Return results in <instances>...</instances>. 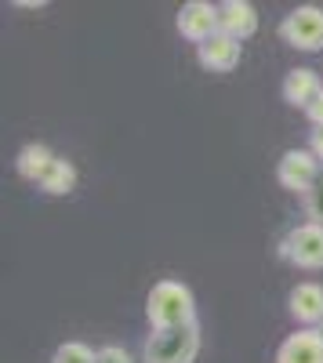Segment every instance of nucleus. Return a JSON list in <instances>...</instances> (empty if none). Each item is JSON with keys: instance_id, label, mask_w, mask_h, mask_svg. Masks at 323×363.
Returning a JSON list of instances; mask_svg holds the SVG:
<instances>
[{"instance_id": "1", "label": "nucleus", "mask_w": 323, "mask_h": 363, "mask_svg": "<svg viewBox=\"0 0 323 363\" xmlns=\"http://www.w3.org/2000/svg\"><path fill=\"white\" fill-rule=\"evenodd\" d=\"M145 313H149L153 330L193 327L196 323V298L182 280H160V284H153L149 298H145Z\"/></svg>"}, {"instance_id": "2", "label": "nucleus", "mask_w": 323, "mask_h": 363, "mask_svg": "<svg viewBox=\"0 0 323 363\" xmlns=\"http://www.w3.org/2000/svg\"><path fill=\"white\" fill-rule=\"evenodd\" d=\"M200 352V323L153 330L142 345V363H193Z\"/></svg>"}, {"instance_id": "3", "label": "nucleus", "mask_w": 323, "mask_h": 363, "mask_svg": "<svg viewBox=\"0 0 323 363\" xmlns=\"http://www.w3.org/2000/svg\"><path fill=\"white\" fill-rule=\"evenodd\" d=\"M280 40L295 51H323V8L319 4H302L287 11L280 22Z\"/></svg>"}, {"instance_id": "4", "label": "nucleus", "mask_w": 323, "mask_h": 363, "mask_svg": "<svg viewBox=\"0 0 323 363\" xmlns=\"http://www.w3.org/2000/svg\"><path fill=\"white\" fill-rule=\"evenodd\" d=\"M280 258L295 269H323V225H295L280 240Z\"/></svg>"}, {"instance_id": "5", "label": "nucleus", "mask_w": 323, "mask_h": 363, "mask_svg": "<svg viewBox=\"0 0 323 363\" xmlns=\"http://www.w3.org/2000/svg\"><path fill=\"white\" fill-rule=\"evenodd\" d=\"M319 160L309 153V149H287V153L280 157L276 164V178H280V186L290 189V193H309L312 189V182L319 178Z\"/></svg>"}, {"instance_id": "6", "label": "nucleus", "mask_w": 323, "mask_h": 363, "mask_svg": "<svg viewBox=\"0 0 323 363\" xmlns=\"http://www.w3.org/2000/svg\"><path fill=\"white\" fill-rule=\"evenodd\" d=\"M178 33L186 40H193L196 48L208 44L211 37L222 33V22H218V4H208V0H189L178 11Z\"/></svg>"}, {"instance_id": "7", "label": "nucleus", "mask_w": 323, "mask_h": 363, "mask_svg": "<svg viewBox=\"0 0 323 363\" xmlns=\"http://www.w3.org/2000/svg\"><path fill=\"white\" fill-rule=\"evenodd\" d=\"M240 58H244V44L225 37V33H218L208 44L196 48V62L208 69V73H232V69L240 66Z\"/></svg>"}, {"instance_id": "8", "label": "nucleus", "mask_w": 323, "mask_h": 363, "mask_svg": "<svg viewBox=\"0 0 323 363\" xmlns=\"http://www.w3.org/2000/svg\"><path fill=\"white\" fill-rule=\"evenodd\" d=\"M218 22L225 37L244 44L247 37L258 33V8L251 0H225V4H218Z\"/></svg>"}, {"instance_id": "9", "label": "nucleus", "mask_w": 323, "mask_h": 363, "mask_svg": "<svg viewBox=\"0 0 323 363\" xmlns=\"http://www.w3.org/2000/svg\"><path fill=\"white\" fill-rule=\"evenodd\" d=\"M287 313L295 316L302 327L316 330L323 323V287L319 284H298L287 294Z\"/></svg>"}, {"instance_id": "10", "label": "nucleus", "mask_w": 323, "mask_h": 363, "mask_svg": "<svg viewBox=\"0 0 323 363\" xmlns=\"http://www.w3.org/2000/svg\"><path fill=\"white\" fill-rule=\"evenodd\" d=\"M319 95H323V80H319L316 69L298 66V69H290V73L283 77V102H287V106L309 109Z\"/></svg>"}, {"instance_id": "11", "label": "nucleus", "mask_w": 323, "mask_h": 363, "mask_svg": "<svg viewBox=\"0 0 323 363\" xmlns=\"http://www.w3.org/2000/svg\"><path fill=\"white\" fill-rule=\"evenodd\" d=\"M276 363H323V338L319 330H295L290 338H283V345L276 349Z\"/></svg>"}, {"instance_id": "12", "label": "nucleus", "mask_w": 323, "mask_h": 363, "mask_svg": "<svg viewBox=\"0 0 323 363\" xmlns=\"http://www.w3.org/2000/svg\"><path fill=\"white\" fill-rule=\"evenodd\" d=\"M55 160H58V157L51 153L44 142H26V145L18 149V157H15V171H18L26 182H37V186H40V178L51 171Z\"/></svg>"}, {"instance_id": "13", "label": "nucleus", "mask_w": 323, "mask_h": 363, "mask_svg": "<svg viewBox=\"0 0 323 363\" xmlns=\"http://www.w3.org/2000/svg\"><path fill=\"white\" fill-rule=\"evenodd\" d=\"M73 186H76V167L66 157H58L51 164V171L40 178V193H47V196H66V193H73Z\"/></svg>"}, {"instance_id": "14", "label": "nucleus", "mask_w": 323, "mask_h": 363, "mask_svg": "<svg viewBox=\"0 0 323 363\" xmlns=\"http://www.w3.org/2000/svg\"><path fill=\"white\" fill-rule=\"evenodd\" d=\"M95 359H98V352L84 342H62L51 356V363H95Z\"/></svg>"}, {"instance_id": "15", "label": "nucleus", "mask_w": 323, "mask_h": 363, "mask_svg": "<svg viewBox=\"0 0 323 363\" xmlns=\"http://www.w3.org/2000/svg\"><path fill=\"white\" fill-rule=\"evenodd\" d=\"M302 203H305L309 222H312V225H323V171H319V178L312 182V189L302 196Z\"/></svg>"}, {"instance_id": "16", "label": "nucleus", "mask_w": 323, "mask_h": 363, "mask_svg": "<svg viewBox=\"0 0 323 363\" xmlns=\"http://www.w3.org/2000/svg\"><path fill=\"white\" fill-rule=\"evenodd\" d=\"M95 363H135V356L128 349H120V345H106V349H98Z\"/></svg>"}, {"instance_id": "17", "label": "nucleus", "mask_w": 323, "mask_h": 363, "mask_svg": "<svg viewBox=\"0 0 323 363\" xmlns=\"http://www.w3.org/2000/svg\"><path fill=\"white\" fill-rule=\"evenodd\" d=\"M309 153L323 164V128H312V135H309Z\"/></svg>"}, {"instance_id": "18", "label": "nucleus", "mask_w": 323, "mask_h": 363, "mask_svg": "<svg viewBox=\"0 0 323 363\" xmlns=\"http://www.w3.org/2000/svg\"><path fill=\"white\" fill-rule=\"evenodd\" d=\"M305 116H309V124H312V128H323V95L305 109Z\"/></svg>"}, {"instance_id": "19", "label": "nucleus", "mask_w": 323, "mask_h": 363, "mask_svg": "<svg viewBox=\"0 0 323 363\" xmlns=\"http://www.w3.org/2000/svg\"><path fill=\"white\" fill-rule=\"evenodd\" d=\"M316 330H319V338H323V323H319V327H316Z\"/></svg>"}]
</instances>
